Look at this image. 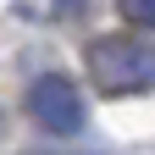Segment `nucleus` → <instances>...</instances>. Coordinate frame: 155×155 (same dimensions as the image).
<instances>
[{"instance_id":"nucleus-1","label":"nucleus","mask_w":155,"mask_h":155,"mask_svg":"<svg viewBox=\"0 0 155 155\" xmlns=\"http://www.w3.org/2000/svg\"><path fill=\"white\" fill-rule=\"evenodd\" d=\"M89 78L94 89L111 94V100H127V94H150L155 89V45L133 33H111L89 45Z\"/></svg>"},{"instance_id":"nucleus-2","label":"nucleus","mask_w":155,"mask_h":155,"mask_svg":"<svg viewBox=\"0 0 155 155\" xmlns=\"http://www.w3.org/2000/svg\"><path fill=\"white\" fill-rule=\"evenodd\" d=\"M28 116L45 133H55V139H67V133L83 127V94H78L72 78L61 72H45V78H33V89H28Z\"/></svg>"},{"instance_id":"nucleus-3","label":"nucleus","mask_w":155,"mask_h":155,"mask_svg":"<svg viewBox=\"0 0 155 155\" xmlns=\"http://www.w3.org/2000/svg\"><path fill=\"white\" fill-rule=\"evenodd\" d=\"M122 6V17L133 28H144V33H155V0H116Z\"/></svg>"}]
</instances>
